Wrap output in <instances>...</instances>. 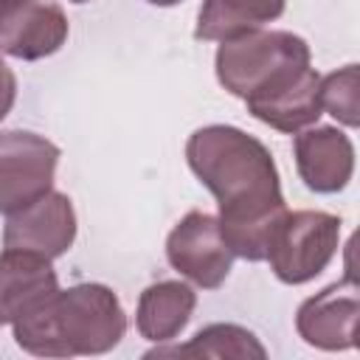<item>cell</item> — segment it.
<instances>
[{
  "label": "cell",
  "instance_id": "1",
  "mask_svg": "<svg viewBox=\"0 0 360 360\" xmlns=\"http://www.w3.org/2000/svg\"><path fill=\"white\" fill-rule=\"evenodd\" d=\"M186 163L219 205V231L245 262H264L270 233L284 217L278 166L270 149L231 124H208L188 135Z\"/></svg>",
  "mask_w": 360,
  "mask_h": 360
},
{
  "label": "cell",
  "instance_id": "2",
  "mask_svg": "<svg viewBox=\"0 0 360 360\" xmlns=\"http://www.w3.org/2000/svg\"><path fill=\"white\" fill-rule=\"evenodd\" d=\"M11 329L17 346L34 357L107 354L127 335V312L107 284L82 281L56 290Z\"/></svg>",
  "mask_w": 360,
  "mask_h": 360
},
{
  "label": "cell",
  "instance_id": "3",
  "mask_svg": "<svg viewBox=\"0 0 360 360\" xmlns=\"http://www.w3.org/2000/svg\"><path fill=\"white\" fill-rule=\"evenodd\" d=\"M312 65V51L304 37L292 31H242L219 42L214 56V73L225 93L248 98L267 87L290 68Z\"/></svg>",
  "mask_w": 360,
  "mask_h": 360
},
{
  "label": "cell",
  "instance_id": "4",
  "mask_svg": "<svg viewBox=\"0 0 360 360\" xmlns=\"http://www.w3.org/2000/svg\"><path fill=\"white\" fill-rule=\"evenodd\" d=\"M343 219L329 211L301 208L284 211L276 222L264 262H270L273 276L281 284L298 287L321 276L338 253Z\"/></svg>",
  "mask_w": 360,
  "mask_h": 360
},
{
  "label": "cell",
  "instance_id": "5",
  "mask_svg": "<svg viewBox=\"0 0 360 360\" xmlns=\"http://www.w3.org/2000/svg\"><path fill=\"white\" fill-rule=\"evenodd\" d=\"M59 146L31 129L0 132V214H14L53 188Z\"/></svg>",
  "mask_w": 360,
  "mask_h": 360
},
{
  "label": "cell",
  "instance_id": "6",
  "mask_svg": "<svg viewBox=\"0 0 360 360\" xmlns=\"http://www.w3.org/2000/svg\"><path fill=\"white\" fill-rule=\"evenodd\" d=\"M166 259L172 270L202 290L225 284L233 267V250L228 248L219 219L208 211H188L166 236Z\"/></svg>",
  "mask_w": 360,
  "mask_h": 360
},
{
  "label": "cell",
  "instance_id": "7",
  "mask_svg": "<svg viewBox=\"0 0 360 360\" xmlns=\"http://www.w3.org/2000/svg\"><path fill=\"white\" fill-rule=\"evenodd\" d=\"M360 287L352 273L301 301L295 312L298 338L323 352H349L357 346Z\"/></svg>",
  "mask_w": 360,
  "mask_h": 360
},
{
  "label": "cell",
  "instance_id": "8",
  "mask_svg": "<svg viewBox=\"0 0 360 360\" xmlns=\"http://www.w3.org/2000/svg\"><path fill=\"white\" fill-rule=\"evenodd\" d=\"M70 34L56 0H0V53L37 62L53 56Z\"/></svg>",
  "mask_w": 360,
  "mask_h": 360
},
{
  "label": "cell",
  "instance_id": "9",
  "mask_svg": "<svg viewBox=\"0 0 360 360\" xmlns=\"http://www.w3.org/2000/svg\"><path fill=\"white\" fill-rule=\"evenodd\" d=\"M76 208L68 194L51 188L25 208L6 217L3 248L31 250L45 259L65 256L76 242Z\"/></svg>",
  "mask_w": 360,
  "mask_h": 360
},
{
  "label": "cell",
  "instance_id": "10",
  "mask_svg": "<svg viewBox=\"0 0 360 360\" xmlns=\"http://www.w3.org/2000/svg\"><path fill=\"white\" fill-rule=\"evenodd\" d=\"M248 112L287 135L312 127L321 115V73L312 65H298L276 76L267 87L245 98Z\"/></svg>",
  "mask_w": 360,
  "mask_h": 360
},
{
  "label": "cell",
  "instance_id": "11",
  "mask_svg": "<svg viewBox=\"0 0 360 360\" xmlns=\"http://www.w3.org/2000/svg\"><path fill=\"white\" fill-rule=\"evenodd\" d=\"M295 169L315 194H338L354 174V143L338 127H309L292 141Z\"/></svg>",
  "mask_w": 360,
  "mask_h": 360
},
{
  "label": "cell",
  "instance_id": "12",
  "mask_svg": "<svg viewBox=\"0 0 360 360\" xmlns=\"http://www.w3.org/2000/svg\"><path fill=\"white\" fill-rule=\"evenodd\" d=\"M56 290L59 276L51 259L17 248H6L0 253V326L14 323Z\"/></svg>",
  "mask_w": 360,
  "mask_h": 360
},
{
  "label": "cell",
  "instance_id": "13",
  "mask_svg": "<svg viewBox=\"0 0 360 360\" xmlns=\"http://www.w3.org/2000/svg\"><path fill=\"white\" fill-rule=\"evenodd\" d=\"M197 292L186 281H155L149 284L135 309V329L149 343H172L191 321Z\"/></svg>",
  "mask_w": 360,
  "mask_h": 360
},
{
  "label": "cell",
  "instance_id": "14",
  "mask_svg": "<svg viewBox=\"0 0 360 360\" xmlns=\"http://www.w3.org/2000/svg\"><path fill=\"white\" fill-rule=\"evenodd\" d=\"M287 0H202L194 39L222 42L242 31L262 28L284 14Z\"/></svg>",
  "mask_w": 360,
  "mask_h": 360
},
{
  "label": "cell",
  "instance_id": "15",
  "mask_svg": "<svg viewBox=\"0 0 360 360\" xmlns=\"http://www.w3.org/2000/svg\"><path fill=\"white\" fill-rule=\"evenodd\" d=\"M143 357H214V360H225V357H233V360H264L267 357V349L262 346V340L239 326V323H208L202 326L188 343H180V346H155L149 349Z\"/></svg>",
  "mask_w": 360,
  "mask_h": 360
},
{
  "label": "cell",
  "instance_id": "16",
  "mask_svg": "<svg viewBox=\"0 0 360 360\" xmlns=\"http://www.w3.org/2000/svg\"><path fill=\"white\" fill-rule=\"evenodd\" d=\"M321 107L343 127H360V68L352 62L346 68L321 76Z\"/></svg>",
  "mask_w": 360,
  "mask_h": 360
},
{
  "label": "cell",
  "instance_id": "17",
  "mask_svg": "<svg viewBox=\"0 0 360 360\" xmlns=\"http://www.w3.org/2000/svg\"><path fill=\"white\" fill-rule=\"evenodd\" d=\"M149 6H158V8H172V6H180L183 0H146Z\"/></svg>",
  "mask_w": 360,
  "mask_h": 360
},
{
  "label": "cell",
  "instance_id": "18",
  "mask_svg": "<svg viewBox=\"0 0 360 360\" xmlns=\"http://www.w3.org/2000/svg\"><path fill=\"white\" fill-rule=\"evenodd\" d=\"M70 3H90V0H70Z\"/></svg>",
  "mask_w": 360,
  "mask_h": 360
}]
</instances>
